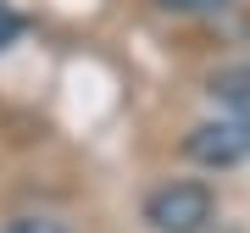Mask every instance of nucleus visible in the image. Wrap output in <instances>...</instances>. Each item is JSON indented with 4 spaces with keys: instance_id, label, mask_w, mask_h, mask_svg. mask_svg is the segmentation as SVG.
Returning <instances> with one entry per match:
<instances>
[{
    "instance_id": "1",
    "label": "nucleus",
    "mask_w": 250,
    "mask_h": 233,
    "mask_svg": "<svg viewBox=\"0 0 250 233\" xmlns=\"http://www.w3.org/2000/svg\"><path fill=\"white\" fill-rule=\"evenodd\" d=\"M139 216L150 233H206L217 222V194L200 178H167L145 194Z\"/></svg>"
},
{
    "instance_id": "2",
    "label": "nucleus",
    "mask_w": 250,
    "mask_h": 233,
    "mask_svg": "<svg viewBox=\"0 0 250 233\" xmlns=\"http://www.w3.org/2000/svg\"><path fill=\"white\" fill-rule=\"evenodd\" d=\"M184 155L189 161H200V167H239L245 155H250V116L245 111H217V116H206V122H195L184 134Z\"/></svg>"
},
{
    "instance_id": "3",
    "label": "nucleus",
    "mask_w": 250,
    "mask_h": 233,
    "mask_svg": "<svg viewBox=\"0 0 250 233\" xmlns=\"http://www.w3.org/2000/svg\"><path fill=\"white\" fill-rule=\"evenodd\" d=\"M211 100H223V106H233V111L250 116V72H245V67L217 72V78H211Z\"/></svg>"
},
{
    "instance_id": "4",
    "label": "nucleus",
    "mask_w": 250,
    "mask_h": 233,
    "mask_svg": "<svg viewBox=\"0 0 250 233\" xmlns=\"http://www.w3.org/2000/svg\"><path fill=\"white\" fill-rule=\"evenodd\" d=\"M0 233H72L67 222H56V216H11Z\"/></svg>"
},
{
    "instance_id": "5",
    "label": "nucleus",
    "mask_w": 250,
    "mask_h": 233,
    "mask_svg": "<svg viewBox=\"0 0 250 233\" xmlns=\"http://www.w3.org/2000/svg\"><path fill=\"white\" fill-rule=\"evenodd\" d=\"M161 11H172V17H200V11H217L228 6V0H156Z\"/></svg>"
},
{
    "instance_id": "6",
    "label": "nucleus",
    "mask_w": 250,
    "mask_h": 233,
    "mask_svg": "<svg viewBox=\"0 0 250 233\" xmlns=\"http://www.w3.org/2000/svg\"><path fill=\"white\" fill-rule=\"evenodd\" d=\"M17 39H22V17H17V6H11V0H0V50L17 45Z\"/></svg>"
},
{
    "instance_id": "7",
    "label": "nucleus",
    "mask_w": 250,
    "mask_h": 233,
    "mask_svg": "<svg viewBox=\"0 0 250 233\" xmlns=\"http://www.w3.org/2000/svg\"><path fill=\"white\" fill-rule=\"evenodd\" d=\"M245 72H250V61H245Z\"/></svg>"
}]
</instances>
